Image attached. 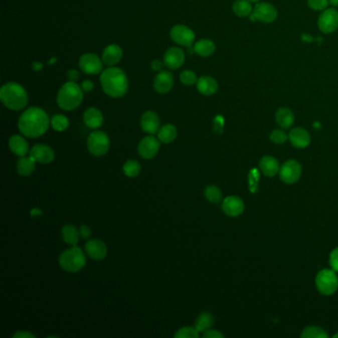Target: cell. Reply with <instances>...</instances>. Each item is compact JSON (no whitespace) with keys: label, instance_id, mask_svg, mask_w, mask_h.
I'll use <instances>...</instances> for the list:
<instances>
[{"label":"cell","instance_id":"1","mask_svg":"<svg viewBox=\"0 0 338 338\" xmlns=\"http://www.w3.org/2000/svg\"><path fill=\"white\" fill-rule=\"evenodd\" d=\"M50 125V119L45 110L40 107L26 109L18 120L20 132L28 138H38L44 135Z\"/></svg>","mask_w":338,"mask_h":338},{"label":"cell","instance_id":"2","mask_svg":"<svg viewBox=\"0 0 338 338\" xmlns=\"http://www.w3.org/2000/svg\"><path fill=\"white\" fill-rule=\"evenodd\" d=\"M100 85L106 95L112 98H120L126 94L129 84L123 70L117 67H108L100 75Z\"/></svg>","mask_w":338,"mask_h":338},{"label":"cell","instance_id":"3","mask_svg":"<svg viewBox=\"0 0 338 338\" xmlns=\"http://www.w3.org/2000/svg\"><path fill=\"white\" fill-rule=\"evenodd\" d=\"M28 99L26 89L18 83L9 82L0 88V100L10 110H22L26 107Z\"/></svg>","mask_w":338,"mask_h":338},{"label":"cell","instance_id":"4","mask_svg":"<svg viewBox=\"0 0 338 338\" xmlns=\"http://www.w3.org/2000/svg\"><path fill=\"white\" fill-rule=\"evenodd\" d=\"M84 99V90L76 82H67L61 86L57 95L59 107L66 111L75 110L80 106Z\"/></svg>","mask_w":338,"mask_h":338},{"label":"cell","instance_id":"5","mask_svg":"<svg viewBox=\"0 0 338 338\" xmlns=\"http://www.w3.org/2000/svg\"><path fill=\"white\" fill-rule=\"evenodd\" d=\"M59 263L63 270L70 273H77L85 266V254L81 248L72 246L61 254Z\"/></svg>","mask_w":338,"mask_h":338},{"label":"cell","instance_id":"6","mask_svg":"<svg viewBox=\"0 0 338 338\" xmlns=\"http://www.w3.org/2000/svg\"><path fill=\"white\" fill-rule=\"evenodd\" d=\"M315 286L317 291L324 296L334 294L338 289V277L334 270L323 269L315 277Z\"/></svg>","mask_w":338,"mask_h":338},{"label":"cell","instance_id":"7","mask_svg":"<svg viewBox=\"0 0 338 338\" xmlns=\"http://www.w3.org/2000/svg\"><path fill=\"white\" fill-rule=\"evenodd\" d=\"M110 146V140L106 133L103 131L91 132L87 138V149L95 157L105 155Z\"/></svg>","mask_w":338,"mask_h":338},{"label":"cell","instance_id":"8","mask_svg":"<svg viewBox=\"0 0 338 338\" xmlns=\"http://www.w3.org/2000/svg\"><path fill=\"white\" fill-rule=\"evenodd\" d=\"M170 36L174 42L187 48L193 46L196 39L195 32L190 27L183 24L175 25L171 29Z\"/></svg>","mask_w":338,"mask_h":338},{"label":"cell","instance_id":"9","mask_svg":"<svg viewBox=\"0 0 338 338\" xmlns=\"http://www.w3.org/2000/svg\"><path fill=\"white\" fill-rule=\"evenodd\" d=\"M79 67L86 75H97L102 73L103 62L97 55L85 53L79 60Z\"/></svg>","mask_w":338,"mask_h":338},{"label":"cell","instance_id":"10","mask_svg":"<svg viewBox=\"0 0 338 338\" xmlns=\"http://www.w3.org/2000/svg\"><path fill=\"white\" fill-rule=\"evenodd\" d=\"M278 17V11L274 5L267 2H261L255 5L252 19L263 23H272Z\"/></svg>","mask_w":338,"mask_h":338},{"label":"cell","instance_id":"11","mask_svg":"<svg viewBox=\"0 0 338 338\" xmlns=\"http://www.w3.org/2000/svg\"><path fill=\"white\" fill-rule=\"evenodd\" d=\"M317 25L324 34H329L338 29V10L334 8L325 9L320 14Z\"/></svg>","mask_w":338,"mask_h":338},{"label":"cell","instance_id":"12","mask_svg":"<svg viewBox=\"0 0 338 338\" xmlns=\"http://www.w3.org/2000/svg\"><path fill=\"white\" fill-rule=\"evenodd\" d=\"M160 142L159 139L152 135L144 137L138 144L139 155L146 160L155 158L160 150Z\"/></svg>","mask_w":338,"mask_h":338},{"label":"cell","instance_id":"13","mask_svg":"<svg viewBox=\"0 0 338 338\" xmlns=\"http://www.w3.org/2000/svg\"><path fill=\"white\" fill-rule=\"evenodd\" d=\"M281 180L289 185L296 183L301 175V166L296 160L285 162L279 171Z\"/></svg>","mask_w":338,"mask_h":338},{"label":"cell","instance_id":"14","mask_svg":"<svg viewBox=\"0 0 338 338\" xmlns=\"http://www.w3.org/2000/svg\"><path fill=\"white\" fill-rule=\"evenodd\" d=\"M163 61L165 66L170 70H178L184 65L186 61V54L183 49L179 47H172L165 52Z\"/></svg>","mask_w":338,"mask_h":338},{"label":"cell","instance_id":"15","mask_svg":"<svg viewBox=\"0 0 338 338\" xmlns=\"http://www.w3.org/2000/svg\"><path fill=\"white\" fill-rule=\"evenodd\" d=\"M222 212L230 217H236L242 214L244 212V203L243 201L236 196H230L223 200L221 206Z\"/></svg>","mask_w":338,"mask_h":338},{"label":"cell","instance_id":"16","mask_svg":"<svg viewBox=\"0 0 338 338\" xmlns=\"http://www.w3.org/2000/svg\"><path fill=\"white\" fill-rule=\"evenodd\" d=\"M30 156L40 164H50L55 159L54 150L46 144H36L30 151Z\"/></svg>","mask_w":338,"mask_h":338},{"label":"cell","instance_id":"17","mask_svg":"<svg viewBox=\"0 0 338 338\" xmlns=\"http://www.w3.org/2000/svg\"><path fill=\"white\" fill-rule=\"evenodd\" d=\"M123 57L122 49L117 44H111L104 48L102 52V62L107 67H114L117 65Z\"/></svg>","mask_w":338,"mask_h":338},{"label":"cell","instance_id":"18","mask_svg":"<svg viewBox=\"0 0 338 338\" xmlns=\"http://www.w3.org/2000/svg\"><path fill=\"white\" fill-rule=\"evenodd\" d=\"M153 86L158 93H168L174 86V75L169 71L159 72L153 81Z\"/></svg>","mask_w":338,"mask_h":338},{"label":"cell","instance_id":"19","mask_svg":"<svg viewBox=\"0 0 338 338\" xmlns=\"http://www.w3.org/2000/svg\"><path fill=\"white\" fill-rule=\"evenodd\" d=\"M140 125L144 132L153 135L160 129V117L154 111H146L140 118Z\"/></svg>","mask_w":338,"mask_h":338},{"label":"cell","instance_id":"20","mask_svg":"<svg viewBox=\"0 0 338 338\" xmlns=\"http://www.w3.org/2000/svg\"><path fill=\"white\" fill-rule=\"evenodd\" d=\"M86 254L95 261L103 260L107 255V248L103 241L99 239L88 240L85 245Z\"/></svg>","mask_w":338,"mask_h":338},{"label":"cell","instance_id":"21","mask_svg":"<svg viewBox=\"0 0 338 338\" xmlns=\"http://www.w3.org/2000/svg\"><path fill=\"white\" fill-rule=\"evenodd\" d=\"M291 144L297 149H304L310 144V135L303 128H294L289 134Z\"/></svg>","mask_w":338,"mask_h":338},{"label":"cell","instance_id":"22","mask_svg":"<svg viewBox=\"0 0 338 338\" xmlns=\"http://www.w3.org/2000/svg\"><path fill=\"white\" fill-rule=\"evenodd\" d=\"M10 150L19 157H24L29 152V144L26 139L20 135H13L9 139Z\"/></svg>","mask_w":338,"mask_h":338},{"label":"cell","instance_id":"23","mask_svg":"<svg viewBox=\"0 0 338 338\" xmlns=\"http://www.w3.org/2000/svg\"><path fill=\"white\" fill-rule=\"evenodd\" d=\"M197 88L200 93L206 96H211L218 90L217 82L210 76H203L198 79Z\"/></svg>","mask_w":338,"mask_h":338},{"label":"cell","instance_id":"24","mask_svg":"<svg viewBox=\"0 0 338 338\" xmlns=\"http://www.w3.org/2000/svg\"><path fill=\"white\" fill-rule=\"evenodd\" d=\"M85 126L90 129H97L103 123V115L101 111L95 107L87 108L84 113Z\"/></svg>","mask_w":338,"mask_h":338},{"label":"cell","instance_id":"25","mask_svg":"<svg viewBox=\"0 0 338 338\" xmlns=\"http://www.w3.org/2000/svg\"><path fill=\"white\" fill-rule=\"evenodd\" d=\"M260 170L267 177H274L280 171L279 162L272 156H264L260 161Z\"/></svg>","mask_w":338,"mask_h":338},{"label":"cell","instance_id":"26","mask_svg":"<svg viewBox=\"0 0 338 338\" xmlns=\"http://www.w3.org/2000/svg\"><path fill=\"white\" fill-rule=\"evenodd\" d=\"M276 121L281 128L288 129L295 122V115L293 111L288 107H281L276 112Z\"/></svg>","mask_w":338,"mask_h":338},{"label":"cell","instance_id":"27","mask_svg":"<svg viewBox=\"0 0 338 338\" xmlns=\"http://www.w3.org/2000/svg\"><path fill=\"white\" fill-rule=\"evenodd\" d=\"M62 238L64 241L71 245V246H77L79 239H80V230L73 224H67L63 226L62 228Z\"/></svg>","mask_w":338,"mask_h":338},{"label":"cell","instance_id":"28","mask_svg":"<svg viewBox=\"0 0 338 338\" xmlns=\"http://www.w3.org/2000/svg\"><path fill=\"white\" fill-rule=\"evenodd\" d=\"M194 49L196 54L203 58L211 57L215 52V44L211 39H201L200 41L195 43Z\"/></svg>","mask_w":338,"mask_h":338},{"label":"cell","instance_id":"29","mask_svg":"<svg viewBox=\"0 0 338 338\" xmlns=\"http://www.w3.org/2000/svg\"><path fill=\"white\" fill-rule=\"evenodd\" d=\"M36 161L30 156V157H20L18 163H17V172L20 176L28 177L33 174V172L36 169Z\"/></svg>","mask_w":338,"mask_h":338},{"label":"cell","instance_id":"30","mask_svg":"<svg viewBox=\"0 0 338 338\" xmlns=\"http://www.w3.org/2000/svg\"><path fill=\"white\" fill-rule=\"evenodd\" d=\"M232 10L238 17H248L253 12V7L249 0H236L232 5Z\"/></svg>","mask_w":338,"mask_h":338},{"label":"cell","instance_id":"31","mask_svg":"<svg viewBox=\"0 0 338 338\" xmlns=\"http://www.w3.org/2000/svg\"><path fill=\"white\" fill-rule=\"evenodd\" d=\"M177 135H178L177 128L173 124H165L158 131V139L162 143H165V144H169L173 141H175L177 138Z\"/></svg>","mask_w":338,"mask_h":338},{"label":"cell","instance_id":"32","mask_svg":"<svg viewBox=\"0 0 338 338\" xmlns=\"http://www.w3.org/2000/svg\"><path fill=\"white\" fill-rule=\"evenodd\" d=\"M214 323V317L211 312H203L197 318L195 327L199 332H205L206 330L210 329Z\"/></svg>","mask_w":338,"mask_h":338},{"label":"cell","instance_id":"33","mask_svg":"<svg viewBox=\"0 0 338 338\" xmlns=\"http://www.w3.org/2000/svg\"><path fill=\"white\" fill-rule=\"evenodd\" d=\"M205 197L212 204H219L222 201V192L216 186H209L205 190Z\"/></svg>","mask_w":338,"mask_h":338},{"label":"cell","instance_id":"34","mask_svg":"<svg viewBox=\"0 0 338 338\" xmlns=\"http://www.w3.org/2000/svg\"><path fill=\"white\" fill-rule=\"evenodd\" d=\"M301 338H327L328 335L321 327L318 326H307L305 327L301 334Z\"/></svg>","mask_w":338,"mask_h":338},{"label":"cell","instance_id":"35","mask_svg":"<svg viewBox=\"0 0 338 338\" xmlns=\"http://www.w3.org/2000/svg\"><path fill=\"white\" fill-rule=\"evenodd\" d=\"M51 125L54 130L58 132H62V131H65L69 127L70 121L68 117H66L65 115L57 114L53 116V118L51 119Z\"/></svg>","mask_w":338,"mask_h":338},{"label":"cell","instance_id":"36","mask_svg":"<svg viewBox=\"0 0 338 338\" xmlns=\"http://www.w3.org/2000/svg\"><path fill=\"white\" fill-rule=\"evenodd\" d=\"M123 172L127 177L135 178L141 172V165L136 160H128L123 166Z\"/></svg>","mask_w":338,"mask_h":338},{"label":"cell","instance_id":"37","mask_svg":"<svg viewBox=\"0 0 338 338\" xmlns=\"http://www.w3.org/2000/svg\"><path fill=\"white\" fill-rule=\"evenodd\" d=\"M199 331L197 330L196 327L193 326H185L180 328L176 333L175 337L176 338H198L199 337Z\"/></svg>","mask_w":338,"mask_h":338},{"label":"cell","instance_id":"38","mask_svg":"<svg viewBox=\"0 0 338 338\" xmlns=\"http://www.w3.org/2000/svg\"><path fill=\"white\" fill-rule=\"evenodd\" d=\"M180 81L185 85H195L198 82V77L194 71L185 70L180 74Z\"/></svg>","mask_w":338,"mask_h":338},{"label":"cell","instance_id":"39","mask_svg":"<svg viewBox=\"0 0 338 338\" xmlns=\"http://www.w3.org/2000/svg\"><path fill=\"white\" fill-rule=\"evenodd\" d=\"M288 138H289V135H287L281 129L273 130L270 135V140L275 144H284L288 140Z\"/></svg>","mask_w":338,"mask_h":338},{"label":"cell","instance_id":"40","mask_svg":"<svg viewBox=\"0 0 338 338\" xmlns=\"http://www.w3.org/2000/svg\"><path fill=\"white\" fill-rule=\"evenodd\" d=\"M328 0H307V5L314 11H323L327 8Z\"/></svg>","mask_w":338,"mask_h":338},{"label":"cell","instance_id":"41","mask_svg":"<svg viewBox=\"0 0 338 338\" xmlns=\"http://www.w3.org/2000/svg\"><path fill=\"white\" fill-rule=\"evenodd\" d=\"M259 182V174H257L256 170H252L249 174V190L255 193L257 191V185Z\"/></svg>","mask_w":338,"mask_h":338},{"label":"cell","instance_id":"42","mask_svg":"<svg viewBox=\"0 0 338 338\" xmlns=\"http://www.w3.org/2000/svg\"><path fill=\"white\" fill-rule=\"evenodd\" d=\"M329 265L332 270L338 273V247L333 249L329 255Z\"/></svg>","mask_w":338,"mask_h":338},{"label":"cell","instance_id":"43","mask_svg":"<svg viewBox=\"0 0 338 338\" xmlns=\"http://www.w3.org/2000/svg\"><path fill=\"white\" fill-rule=\"evenodd\" d=\"M203 336L205 338H223L224 335L218 331V330H214V329H208L204 332Z\"/></svg>","mask_w":338,"mask_h":338},{"label":"cell","instance_id":"44","mask_svg":"<svg viewBox=\"0 0 338 338\" xmlns=\"http://www.w3.org/2000/svg\"><path fill=\"white\" fill-rule=\"evenodd\" d=\"M164 66H165L164 61L162 62V61H160V60H158V59L152 61V63H151V68H152V70L155 71V72H158V73L161 72V71H163Z\"/></svg>","mask_w":338,"mask_h":338},{"label":"cell","instance_id":"45","mask_svg":"<svg viewBox=\"0 0 338 338\" xmlns=\"http://www.w3.org/2000/svg\"><path fill=\"white\" fill-rule=\"evenodd\" d=\"M81 86H82V89L84 90V92H90L94 88V84L91 81H89V80H85L81 84Z\"/></svg>","mask_w":338,"mask_h":338},{"label":"cell","instance_id":"46","mask_svg":"<svg viewBox=\"0 0 338 338\" xmlns=\"http://www.w3.org/2000/svg\"><path fill=\"white\" fill-rule=\"evenodd\" d=\"M36 336L27 330H20L13 334V338H35Z\"/></svg>","mask_w":338,"mask_h":338},{"label":"cell","instance_id":"47","mask_svg":"<svg viewBox=\"0 0 338 338\" xmlns=\"http://www.w3.org/2000/svg\"><path fill=\"white\" fill-rule=\"evenodd\" d=\"M68 79L71 82H76L77 83V81H79V79H80V73L77 70H74V69L70 70L68 72Z\"/></svg>","mask_w":338,"mask_h":338},{"label":"cell","instance_id":"48","mask_svg":"<svg viewBox=\"0 0 338 338\" xmlns=\"http://www.w3.org/2000/svg\"><path fill=\"white\" fill-rule=\"evenodd\" d=\"M222 127H223V118L219 115L214 119V130L217 133H220L222 131Z\"/></svg>","mask_w":338,"mask_h":338},{"label":"cell","instance_id":"49","mask_svg":"<svg viewBox=\"0 0 338 338\" xmlns=\"http://www.w3.org/2000/svg\"><path fill=\"white\" fill-rule=\"evenodd\" d=\"M80 232H81V235L84 237V238H87L90 236L91 234V229L87 226V225H82L81 228H80Z\"/></svg>","mask_w":338,"mask_h":338},{"label":"cell","instance_id":"50","mask_svg":"<svg viewBox=\"0 0 338 338\" xmlns=\"http://www.w3.org/2000/svg\"><path fill=\"white\" fill-rule=\"evenodd\" d=\"M43 67H44V66H43V64L41 62H34V63L32 64V69H33L34 71H36V72L42 71Z\"/></svg>","mask_w":338,"mask_h":338},{"label":"cell","instance_id":"51","mask_svg":"<svg viewBox=\"0 0 338 338\" xmlns=\"http://www.w3.org/2000/svg\"><path fill=\"white\" fill-rule=\"evenodd\" d=\"M42 213V211L39 210V209H33V210L31 211V212H30L31 216H38V215H41Z\"/></svg>","mask_w":338,"mask_h":338},{"label":"cell","instance_id":"52","mask_svg":"<svg viewBox=\"0 0 338 338\" xmlns=\"http://www.w3.org/2000/svg\"><path fill=\"white\" fill-rule=\"evenodd\" d=\"M49 65H54V64H56L57 63V58L56 57H53V58H51L50 60H49Z\"/></svg>","mask_w":338,"mask_h":338},{"label":"cell","instance_id":"53","mask_svg":"<svg viewBox=\"0 0 338 338\" xmlns=\"http://www.w3.org/2000/svg\"><path fill=\"white\" fill-rule=\"evenodd\" d=\"M328 2H329V4H331L333 6L338 5V0H328Z\"/></svg>","mask_w":338,"mask_h":338},{"label":"cell","instance_id":"54","mask_svg":"<svg viewBox=\"0 0 338 338\" xmlns=\"http://www.w3.org/2000/svg\"><path fill=\"white\" fill-rule=\"evenodd\" d=\"M250 2H258V1H260V0H249Z\"/></svg>","mask_w":338,"mask_h":338},{"label":"cell","instance_id":"55","mask_svg":"<svg viewBox=\"0 0 338 338\" xmlns=\"http://www.w3.org/2000/svg\"><path fill=\"white\" fill-rule=\"evenodd\" d=\"M333 338H338V332L333 335Z\"/></svg>","mask_w":338,"mask_h":338}]
</instances>
